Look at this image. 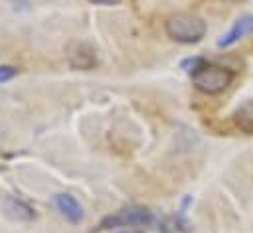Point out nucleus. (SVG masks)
Listing matches in <instances>:
<instances>
[{
    "label": "nucleus",
    "mask_w": 253,
    "mask_h": 233,
    "mask_svg": "<svg viewBox=\"0 0 253 233\" xmlns=\"http://www.w3.org/2000/svg\"><path fill=\"white\" fill-rule=\"evenodd\" d=\"M164 30L178 43H198L206 36V22L196 14L178 12L164 22Z\"/></svg>",
    "instance_id": "nucleus-1"
},
{
    "label": "nucleus",
    "mask_w": 253,
    "mask_h": 233,
    "mask_svg": "<svg viewBox=\"0 0 253 233\" xmlns=\"http://www.w3.org/2000/svg\"><path fill=\"white\" fill-rule=\"evenodd\" d=\"M192 85L206 93V95H219L223 93L231 81H233V71L229 67L223 65H215V63H204L198 71H194L192 75Z\"/></svg>",
    "instance_id": "nucleus-2"
},
{
    "label": "nucleus",
    "mask_w": 253,
    "mask_h": 233,
    "mask_svg": "<svg viewBox=\"0 0 253 233\" xmlns=\"http://www.w3.org/2000/svg\"><path fill=\"white\" fill-rule=\"evenodd\" d=\"M152 223V211L140 205H130V207H123L119 211H115L113 215H107L95 231H105V229H113V227H134V225H148ZM93 231V233H95Z\"/></svg>",
    "instance_id": "nucleus-3"
},
{
    "label": "nucleus",
    "mask_w": 253,
    "mask_h": 233,
    "mask_svg": "<svg viewBox=\"0 0 253 233\" xmlns=\"http://www.w3.org/2000/svg\"><path fill=\"white\" fill-rule=\"evenodd\" d=\"M67 61L73 69H93L97 65V55L89 43L75 41L67 49Z\"/></svg>",
    "instance_id": "nucleus-4"
},
{
    "label": "nucleus",
    "mask_w": 253,
    "mask_h": 233,
    "mask_svg": "<svg viewBox=\"0 0 253 233\" xmlns=\"http://www.w3.org/2000/svg\"><path fill=\"white\" fill-rule=\"evenodd\" d=\"M251 34H253V14H243L233 22L231 30L217 39V47H229L237 43L241 38L251 36Z\"/></svg>",
    "instance_id": "nucleus-5"
},
{
    "label": "nucleus",
    "mask_w": 253,
    "mask_h": 233,
    "mask_svg": "<svg viewBox=\"0 0 253 233\" xmlns=\"http://www.w3.org/2000/svg\"><path fill=\"white\" fill-rule=\"evenodd\" d=\"M53 203L57 207V211L73 225L83 221V207L79 205V201L71 195V194H55L53 195Z\"/></svg>",
    "instance_id": "nucleus-6"
},
{
    "label": "nucleus",
    "mask_w": 253,
    "mask_h": 233,
    "mask_svg": "<svg viewBox=\"0 0 253 233\" xmlns=\"http://www.w3.org/2000/svg\"><path fill=\"white\" fill-rule=\"evenodd\" d=\"M233 122L241 132L253 134V99L237 107V111L233 113Z\"/></svg>",
    "instance_id": "nucleus-7"
},
{
    "label": "nucleus",
    "mask_w": 253,
    "mask_h": 233,
    "mask_svg": "<svg viewBox=\"0 0 253 233\" xmlns=\"http://www.w3.org/2000/svg\"><path fill=\"white\" fill-rule=\"evenodd\" d=\"M6 211L12 219H18V221H32L36 217V211L22 199H16V197H8L6 199Z\"/></svg>",
    "instance_id": "nucleus-8"
},
{
    "label": "nucleus",
    "mask_w": 253,
    "mask_h": 233,
    "mask_svg": "<svg viewBox=\"0 0 253 233\" xmlns=\"http://www.w3.org/2000/svg\"><path fill=\"white\" fill-rule=\"evenodd\" d=\"M206 63V59H202V57H188V59H184L182 61V69L186 71V73H194V71H198L202 65Z\"/></svg>",
    "instance_id": "nucleus-9"
},
{
    "label": "nucleus",
    "mask_w": 253,
    "mask_h": 233,
    "mask_svg": "<svg viewBox=\"0 0 253 233\" xmlns=\"http://www.w3.org/2000/svg\"><path fill=\"white\" fill-rule=\"evenodd\" d=\"M16 75H18V69H16V67H12V65H0V83L10 81V79H14Z\"/></svg>",
    "instance_id": "nucleus-10"
},
{
    "label": "nucleus",
    "mask_w": 253,
    "mask_h": 233,
    "mask_svg": "<svg viewBox=\"0 0 253 233\" xmlns=\"http://www.w3.org/2000/svg\"><path fill=\"white\" fill-rule=\"evenodd\" d=\"M93 4H107V6H113V4H119L121 0H89Z\"/></svg>",
    "instance_id": "nucleus-11"
},
{
    "label": "nucleus",
    "mask_w": 253,
    "mask_h": 233,
    "mask_svg": "<svg viewBox=\"0 0 253 233\" xmlns=\"http://www.w3.org/2000/svg\"><path fill=\"white\" fill-rule=\"evenodd\" d=\"M223 2H233V4H237V2H245V0H223Z\"/></svg>",
    "instance_id": "nucleus-12"
},
{
    "label": "nucleus",
    "mask_w": 253,
    "mask_h": 233,
    "mask_svg": "<svg viewBox=\"0 0 253 233\" xmlns=\"http://www.w3.org/2000/svg\"><path fill=\"white\" fill-rule=\"evenodd\" d=\"M121 233H140V231H121Z\"/></svg>",
    "instance_id": "nucleus-13"
}]
</instances>
